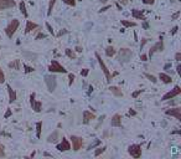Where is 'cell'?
<instances>
[{"label": "cell", "instance_id": "cell-51", "mask_svg": "<svg viewBox=\"0 0 181 159\" xmlns=\"http://www.w3.org/2000/svg\"><path fill=\"white\" fill-rule=\"evenodd\" d=\"M135 114H136V112H135L134 110H130V111H129V116H135Z\"/></svg>", "mask_w": 181, "mask_h": 159}, {"label": "cell", "instance_id": "cell-14", "mask_svg": "<svg viewBox=\"0 0 181 159\" xmlns=\"http://www.w3.org/2000/svg\"><path fill=\"white\" fill-rule=\"evenodd\" d=\"M132 15H133V18L136 19V20H143V21H146V16L144 15V11H143V10L133 9L132 10Z\"/></svg>", "mask_w": 181, "mask_h": 159}, {"label": "cell", "instance_id": "cell-54", "mask_svg": "<svg viewBox=\"0 0 181 159\" xmlns=\"http://www.w3.org/2000/svg\"><path fill=\"white\" fill-rule=\"evenodd\" d=\"M43 155H45V157H51V158H52V155H51V154H49V153H46V152H45V153H43Z\"/></svg>", "mask_w": 181, "mask_h": 159}, {"label": "cell", "instance_id": "cell-27", "mask_svg": "<svg viewBox=\"0 0 181 159\" xmlns=\"http://www.w3.org/2000/svg\"><path fill=\"white\" fill-rule=\"evenodd\" d=\"M10 69H15V70H20V60H15L14 62H10L8 65Z\"/></svg>", "mask_w": 181, "mask_h": 159}, {"label": "cell", "instance_id": "cell-18", "mask_svg": "<svg viewBox=\"0 0 181 159\" xmlns=\"http://www.w3.org/2000/svg\"><path fill=\"white\" fill-rule=\"evenodd\" d=\"M159 79L161 80V82L164 83H166V84H169V83H171L172 82V77L171 76H169L168 73H165V72H160L159 73Z\"/></svg>", "mask_w": 181, "mask_h": 159}, {"label": "cell", "instance_id": "cell-57", "mask_svg": "<svg viewBox=\"0 0 181 159\" xmlns=\"http://www.w3.org/2000/svg\"><path fill=\"white\" fill-rule=\"evenodd\" d=\"M77 1H82V0H77Z\"/></svg>", "mask_w": 181, "mask_h": 159}, {"label": "cell", "instance_id": "cell-42", "mask_svg": "<svg viewBox=\"0 0 181 159\" xmlns=\"http://www.w3.org/2000/svg\"><path fill=\"white\" fill-rule=\"evenodd\" d=\"M180 14H181V13L180 11H177V13H175V14H174L172 16H171V20H176L177 18H179V16H180Z\"/></svg>", "mask_w": 181, "mask_h": 159}, {"label": "cell", "instance_id": "cell-41", "mask_svg": "<svg viewBox=\"0 0 181 159\" xmlns=\"http://www.w3.org/2000/svg\"><path fill=\"white\" fill-rule=\"evenodd\" d=\"M177 30H179V26H174V28L171 29V31H170V34H171V35H175V34L177 32Z\"/></svg>", "mask_w": 181, "mask_h": 159}, {"label": "cell", "instance_id": "cell-55", "mask_svg": "<svg viewBox=\"0 0 181 159\" xmlns=\"http://www.w3.org/2000/svg\"><path fill=\"white\" fill-rule=\"evenodd\" d=\"M117 8H118L119 10H122V8H120V4H119V3H117Z\"/></svg>", "mask_w": 181, "mask_h": 159}, {"label": "cell", "instance_id": "cell-4", "mask_svg": "<svg viewBox=\"0 0 181 159\" xmlns=\"http://www.w3.org/2000/svg\"><path fill=\"white\" fill-rule=\"evenodd\" d=\"M49 71L51 73H67V70L56 60H52V62L50 63Z\"/></svg>", "mask_w": 181, "mask_h": 159}, {"label": "cell", "instance_id": "cell-29", "mask_svg": "<svg viewBox=\"0 0 181 159\" xmlns=\"http://www.w3.org/2000/svg\"><path fill=\"white\" fill-rule=\"evenodd\" d=\"M105 149H107V147H101V148H98L97 150H94V157H99L101 154H103Z\"/></svg>", "mask_w": 181, "mask_h": 159}, {"label": "cell", "instance_id": "cell-53", "mask_svg": "<svg viewBox=\"0 0 181 159\" xmlns=\"http://www.w3.org/2000/svg\"><path fill=\"white\" fill-rule=\"evenodd\" d=\"M67 31H66V30H63V31H60V34H59V35H57V36H61V35H63V34H66Z\"/></svg>", "mask_w": 181, "mask_h": 159}, {"label": "cell", "instance_id": "cell-58", "mask_svg": "<svg viewBox=\"0 0 181 159\" xmlns=\"http://www.w3.org/2000/svg\"><path fill=\"white\" fill-rule=\"evenodd\" d=\"M170 1H174V0H170Z\"/></svg>", "mask_w": 181, "mask_h": 159}, {"label": "cell", "instance_id": "cell-30", "mask_svg": "<svg viewBox=\"0 0 181 159\" xmlns=\"http://www.w3.org/2000/svg\"><path fill=\"white\" fill-rule=\"evenodd\" d=\"M145 77L148 79L149 81H151L153 83H156L158 82V80H156V77L154 76V75H150V73H145Z\"/></svg>", "mask_w": 181, "mask_h": 159}, {"label": "cell", "instance_id": "cell-1", "mask_svg": "<svg viewBox=\"0 0 181 159\" xmlns=\"http://www.w3.org/2000/svg\"><path fill=\"white\" fill-rule=\"evenodd\" d=\"M19 25H20V21L18 19H13L11 21H10L9 24H8V26L5 28V34H6V36H8L9 39H11L13 36H14V34L16 32V30H18V28H19Z\"/></svg>", "mask_w": 181, "mask_h": 159}, {"label": "cell", "instance_id": "cell-38", "mask_svg": "<svg viewBox=\"0 0 181 159\" xmlns=\"http://www.w3.org/2000/svg\"><path fill=\"white\" fill-rule=\"evenodd\" d=\"M68 80H70V82H68V84H72L73 83V81H74V75L73 73H70V75H68Z\"/></svg>", "mask_w": 181, "mask_h": 159}, {"label": "cell", "instance_id": "cell-37", "mask_svg": "<svg viewBox=\"0 0 181 159\" xmlns=\"http://www.w3.org/2000/svg\"><path fill=\"white\" fill-rule=\"evenodd\" d=\"M88 73H90V70H88V69H83L81 71V76H83V77L88 76Z\"/></svg>", "mask_w": 181, "mask_h": 159}, {"label": "cell", "instance_id": "cell-13", "mask_svg": "<svg viewBox=\"0 0 181 159\" xmlns=\"http://www.w3.org/2000/svg\"><path fill=\"white\" fill-rule=\"evenodd\" d=\"M16 5L15 0H0V11L6 9H11Z\"/></svg>", "mask_w": 181, "mask_h": 159}, {"label": "cell", "instance_id": "cell-50", "mask_svg": "<svg viewBox=\"0 0 181 159\" xmlns=\"http://www.w3.org/2000/svg\"><path fill=\"white\" fill-rule=\"evenodd\" d=\"M176 72H177V75L181 76V65H177L176 67Z\"/></svg>", "mask_w": 181, "mask_h": 159}, {"label": "cell", "instance_id": "cell-31", "mask_svg": "<svg viewBox=\"0 0 181 159\" xmlns=\"http://www.w3.org/2000/svg\"><path fill=\"white\" fill-rule=\"evenodd\" d=\"M66 5H70V6H76L77 4V0H62Z\"/></svg>", "mask_w": 181, "mask_h": 159}, {"label": "cell", "instance_id": "cell-28", "mask_svg": "<svg viewBox=\"0 0 181 159\" xmlns=\"http://www.w3.org/2000/svg\"><path fill=\"white\" fill-rule=\"evenodd\" d=\"M41 129H42V122H37L36 123V137L40 138L41 137Z\"/></svg>", "mask_w": 181, "mask_h": 159}, {"label": "cell", "instance_id": "cell-6", "mask_svg": "<svg viewBox=\"0 0 181 159\" xmlns=\"http://www.w3.org/2000/svg\"><path fill=\"white\" fill-rule=\"evenodd\" d=\"M128 153L129 155H132L133 158L138 159L142 157V147L139 144H132L128 147Z\"/></svg>", "mask_w": 181, "mask_h": 159}, {"label": "cell", "instance_id": "cell-2", "mask_svg": "<svg viewBox=\"0 0 181 159\" xmlns=\"http://www.w3.org/2000/svg\"><path fill=\"white\" fill-rule=\"evenodd\" d=\"M132 57H133L132 50L127 49V47L119 50V52H118V61L120 63H125V62H128V61H130Z\"/></svg>", "mask_w": 181, "mask_h": 159}, {"label": "cell", "instance_id": "cell-26", "mask_svg": "<svg viewBox=\"0 0 181 159\" xmlns=\"http://www.w3.org/2000/svg\"><path fill=\"white\" fill-rule=\"evenodd\" d=\"M55 4H56V0H50V1H49V9H47V16H51V14H52V10H53Z\"/></svg>", "mask_w": 181, "mask_h": 159}, {"label": "cell", "instance_id": "cell-16", "mask_svg": "<svg viewBox=\"0 0 181 159\" xmlns=\"http://www.w3.org/2000/svg\"><path fill=\"white\" fill-rule=\"evenodd\" d=\"M111 126L112 127H122V116L115 113L111 119Z\"/></svg>", "mask_w": 181, "mask_h": 159}, {"label": "cell", "instance_id": "cell-3", "mask_svg": "<svg viewBox=\"0 0 181 159\" xmlns=\"http://www.w3.org/2000/svg\"><path fill=\"white\" fill-rule=\"evenodd\" d=\"M95 59H97V61H98V63H99V66H101L102 71H103L105 79H107V82H108V83H111V81H112V79H113V76L111 75V72H109V70H108L107 65L104 63V61L102 60V57H101V55H99L98 52H95Z\"/></svg>", "mask_w": 181, "mask_h": 159}, {"label": "cell", "instance_id": "cell-24", "mask_svg": "<svg viewBox=\"0 0 181 159\" xmlns=\"http://www.w3.org/2000/svg\"><path fill=\"white\" fill-rule=\"evenodd\" d=\"M65 53H66V56L70 57L71 60H76L77 59V55L74 53L73 50H71V49H66V50H65Z\"/></svg>", "mask_w": 181, "mask_h": 159}, {"label": "cell", "instance_id": "cell-43", "mask_svg": "<svg viewBox=\"0 0 181 159\" xmlns=\"http://www.w3.org/2000/svg\"><path fill=\"white\" fill-rule=\"evenodd\" d=\"M118 3H119V4H122V5H128L129 0H118Z\"/></svg>", "mask_w": 181, "mask_h": 159}, {"label": "cell", "instance_id": "cell-45", "mask_svg": "<svg viewBox=\"0 0 181 159\" xmlns=\"http://www.w3.org/2000/svg\"><path fill=\"white\" fill-rule=\"evenodd\" d=\"M46 38V35L45 34H39V35L36 36V40H40V39H45Z\"/></svg>", "mask_w": 181, "mask_h": 159}, {"label": "cell", "instance_id": "cell-52", "mask_svg": "<svg viewBox=\"0 0 181 159\" xmlns=\"http://www.w3.org/2000/svg\"><path fill=\"white\" fill-rule=\"evenodd\" d=\"M76 51H77V52H81V51H82V47L76 46Z\"/></svg>", "mask_w": 181, "mask_h": 159}, {"label": "cell", "instance_id": "cell-34", "mask_svg": "<svg viewBox=\"0 0 181 159\" xmlns=\"http://www.w3.org/2000/svg\"><path fill=\"white\" fill-rule=\"evenodd\" d=\"M4 82H5V73H4V71L1 70V67H0V84L4 83Z\"/></svg>", "mask_w": 181, "mask_h": 159}, {"label": "cell", "instance_id": "cell-46", "mask_svg": "<svg viewBox=\"0 0 181 159\" xmlns=\"http://www.w3.org/2000/svg\"><path fill=\"white\" fill-rule=\"evenodd\" d=\"M111 8V5H107V6H104V8H101V10H99V13H104V11H107V10Z\"/></svg>", "mask_w": 181, "mask_h": 159}, {"label": "cell", "instance_id": "cell-19", "mask_svg": "<svg viewBox=\"0 0 181 159\" xmlns=\"http://www.w3.org/2000/svg\"><path fill=\"white\" fill-rule=\"evenodd\" d=\"M37 28H39V25H37V24L32 22V21H30V20H27V22H26V28H25V34L31 32L32 30H36Z\"/></svg>", "mask_w": 181, "mask_h": 159}, {"label": "cell", "instance_id": "cell-7", "mask_svg": "<svg viewBox=\"0 0 181 159\" xmlns=\"http://www.w3.org/2000/svg\"><path fill=\"white\" fill-rule=\"evenodd\" d=\"M30 104H31L32 110L35 111L36 113H39V112L42 111V102L36 100V94L35 93H31V96H30Z\"/></svg>", "mask_w": 181, "mask_h": 159}, {"label": "cell", "instance_id": "cell-49", "mask_svg": "<svg viewBox=\"0 0 181 159\" xmlns=\"http://www.w3.org/2000/svg\"><path fill=\"white\" fill-rule=\"evenodd\" d=\"M146 42H148V39H143V41H142V44H140V50L143 49V47H144V45H145Z\"/></svg>", "mask_w": 181, "mask_h": 159}, {"label": "cell", "instance_id": "cell-11", "mask_svg": "<svg viewBox=\"0 0 181 159\" xmlns=\"http://www.w3.org/2000/svg\"><path fill=\"white\" fill-rule=\"evenodd\" d=\"M56 149L59 150V152H68L71 149V143H70V141L67 139V138H62V142L61 143H59L56 145Z\"/></svg>", "mask_w": 181, "mask_h": 159}, {"label": "cell", "instance_id": "cell-32", "mask_svg": "<svg viewBox=\"0 0 181 159\" xmlns=\"http://www.w3.org/2000/svg\"><path fill=\"white\" fill-rule=\"evenodd\" d=\"M101 143H102V142H101L99 139H97V141H95L93 144H91L90 147H88V149H87V150H92V149H94V148H95V147H98V145H99Z\"/></svg>", "mask_w": 181, "mask_h": 159}, {"label": "cell", "instance_id": "cell-40", "mask_svg": "<svg viewBox=\"0 0 181 159\" xmlns=\"http://www.w3.org/2000/svg\"><path fill=\"white\" fill-rule=\"evenodd\" d=\"M143 3H144L145 5H153L155 3V0H142Z\"/></svg>", "mask_w": 181, "mask_h": 159}, {"label": "cell", "instance_id": "cell-23", "mask_svg": "<svg viewBox=\"0 0 181 159\" xmlns=\"http://www.w3.org/2000/svg\"><path fill=\"white\" fill-rule=\"evenodd\" d=\"M19 9H20V11L22 13V15L25 16V18H29V14H27V10H26V6H25V3H24V1L19 3Z\"/></svg>", "mask_w": 181, "mask_h": 159}, {"label": "cell", "instance_id": "cell-9", "mask_svg": "<svg viewBox=\"0 0 181 159\" xmlns=\"http://www.w3.org/2000/svg\"><path fill=\"white\" fill-rule=\"evenodd\" d=\"M164 50V40L163 38L160 36V39H159V41L155 44L154 46H151V49L149 50V53H148V57H151L153 55H154L155 52H161Z\"/></svg>", "mask_w": 181, "mask_h": 159}, {"label": "cell", "instance_id": "cell-12", "mask_svg": "<svg viewBox=\"0 0 181 159\" xmlns=\"http://www.w3.org/2000/svg\"><path fill=\"white\" fill-rule=\"evenodd\" d=\"M165 114L166 116L175 117L177 121H181V107H175V108H171V110H166Z\"/></svg>", "mask_w": 181, "mask_h": 159}, {"label": "cell", "instance_id": "cell-15", "mask_svg": "<svg viewBox=\"0 0 181 159\" xmlns=\"http://www.w3.org/2000/svg\"><path fill=\"white\" fill-rule=\"evenodd\" d=\"M95 114L93 112H90V111H83V123L84 124H87V123H90L91 121H93L95 119Z\"/></svg>", "mask_w": 181, "mask_h": 159}, {"label": "cell", "instance_id": "cell-5", "mask_svg": "<svg viewBox=\"0 0 181 159\" xmlns=\"http://www.w3.org/2000/svg\"><path fill=\"white\" fill-rule=\"evenodd\" d=\"M45 83L47 86V90L49 92H53L57 87V79L55 75H47L45 76Z\"/></svg>", "mask_w": 181, "mask_h": 159}, {"label": "cell", "instance_id": "cell-17", "mask_svg": "<svg viewBox=\"0 0 181 159\" xmlns=\"http://www.w3.org/2000/svg\"><path fill=\"white\" fill-rule=\"evenodd\" d=\"M6 88H8V93H9V102L10 103L15 102V101L18 100V94H16V92L11 88V86H10V84L6 86Z\"/></svg>", "mask_w": 181, "mask_h": 159}, {"label": "cell", "instance_id": "cell-44", "mask_svg": "<svg viewBox=\"0 0 181 159\" xmlns=\"http://www.w3.org/2000/svg\"><path fill=\"white\" fill-rule=\"evenodd\" d=\"M175 60L179 62V61L181 60V52H176V55H175Z\"/></svg>", "mask_w": 181, "mask_h": 159}, {"label": "cell", "instance_id": "cell-33", "mask_svg": "<svg viewBox=\"0 0 181 159\" xmlns=\"http://www.w3.org/2000/svg\"><path fill=\"white\" fill-rule=\"evenodd\" d=\"M24 69H25V73H30V72H34V71H35V69H34V67L27 66L26 63H24Z\"/></svg>", "mask_w": 181, "mask_h": 159}, {"label": "cell", "instance_id": "cell-35", "mask_svg": "<svg viewBox=\"0 0 181 159\" xmlns=\"http://www.w3.org/2000/svg\"><path fill=\"white\" fill-rule=\"evenodd\" d=\"M143 92H144V90H138V91H135V92L132 93V97H133V98H136V97H138L139 94H142Z\"/></svg>", "mask_w": 181, "mask_h": 159}, {"label": "cell", "instance_id": "cell-56", "mask_svg": "<svg viewBox=\"0 0 181 159\" xmlns=\"http://www.w3.org/2000/svg\"><path fill=\"white\" fill-rule=\"evenodd\" d=\"M101 1H102V3H105V1H107V0H101Z\"/></svg>", "mask_w": 181, "mask_h": 159}, {"label": "cell", "instance_id": "cell-36", "mask_svg": "<svg viewBox=\"0 0 181 159\" xmlns=\"http://www.w3.org/2000/svg\"><path fill=\"white\" fill-rule=\"evenodd\" d=\"M5 157V148L3 144H0V158H4Z\"/></svg>", "mask_w": 181, "mask_h": 159}, {"label": "cell", "instance_id": "cell-48", "mask_svg": "<svg viewBox=\"0 0 181 159\" xmlns=\"http://www.w3.org/2000/svg\"><path fill=\"white\" fill-rule=\"evenodd\" d=\"M11 113H13V112H11V110H8V111H6V113H5V116H4V117H5V118H9L10 116H11Z\"/></svg>", "mask_w": 181, "mask_h": 159}, {"label": "cell", "instance_id": "cell-21", "mask_svg": "<svg viewBox=\"0 0 181 159\" xmlns=\"http://www.w3.org/2000/svg\"><path fill=\"white\" fill-rule=\"evenodd\" d=\"M115 53H117V50H115L113 46H107V47H105V55H107L108 57H113Z\"/></svg>", "mask_w": 181, "mask_h": 159}, {"label": "cell", "instance_id": "cell-8", "mask_svg": "<svg viewBox=\"0 0 181 159\" xmlns=\"http://www.w3.org/2000/svg\"><path fill=\"white\" fill-rule=\"evenodd\" d=\"M181 93V87L180 86H175L171 91H169L168 93H165L163 96V98L161 101H168V100H172V98H175V97H177L179 94Z\"/></svg>", "mask_w": 181, "mask_h": 159}, {"label": "cell", "instance_id": "cell-39", "mask_svg": "<svg viewBox=\"0 0 181 159\" xmlns=\"http://www.w3.org/2000/svg\"><path fill=\"white\" fill-rule=\"evenodd\" d=\"M46 28H47V30H49V32L51 34V35H53V34H55L53 32V29H52V26H51L49 22H46Z\"/></svg>", "mask_w": 181, "mask_h": 159}, {"label": "cell", "instance_id": "cell-10", "mask_svg": "<svg viewBox=\"0 0 181 159\" xmlns=\"http://www.w3.org/2000/svg\"><path fill=\"white\" fill-rule=\"evenodd\" d=\"M71 142H72V148L74 152H78L83 147V139H82V137L71 136Z\"/></svg>", "mask_w": 181, "mask_h": 159}, {"label": "cell", "instance_id": "cell-20", "mask_svg": "<svg viewBox=\"0 0 181 159\" xmlns=\"http://www.w3.org/2000/svg\"><path fill=\"white\" fill-rule=\"evenodd\" d=\"M109 91H111L115 97H123V94H124V93H123V91L117 86H111V87H109Z\"/></svg>", "mask_w": 181, "mask_h": 159}, {"label": "cell", "instance_id": "cell-22", "mask_svg": "<svg viewBox=\"0 0 181 159\" xmlns=\"http://www.w3.org/2000/svg\"><path fill=\"white\" fill-rule=\"evenodd\" d=\"M57 138H59V131H55L52 134H50L49 137H47V142L49 143H52V142H56Z\"/></svg>", "mask_w": 181, "mask_h": 159}, {"label": "cell", "instance_id": "cell-47", "mask_svg": "<svg viewBox=\"0 0 181 159\" xmlns=\"http://www.w3.org/2000/svg\"><path fill=\"white\" fill-rule=\"evenodd\" d=\"M140 60L144 61V62H145V61H148V55H144V53H143V55H140Z\"/></svg>", "mask_w": 181, "mask_h": 159}, {"label": "cell", "instance_id": "cell-25", "mask_svg": "<svg viewBox=\"0 0 181 159\" xmlns=\"http://www.w3.org/2000/svg\"><path fill=\"white\" fill-rule=\"evenodd\" d=\"M122 25L124 28H135L136 26V22L134 21H128V20H122Z\"/></svg>", "mask_w": 181, "mask_h": 159}]
</instances>
